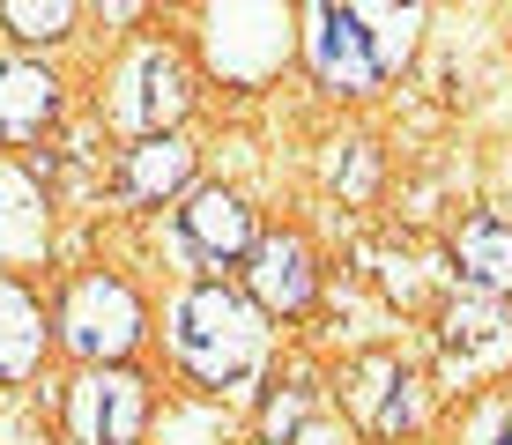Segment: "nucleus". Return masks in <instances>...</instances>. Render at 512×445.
I'll list each match as a JSON object with an SVG mask.
<instances>
[{"mask_svg": "<svg viewBox=\"0 0 512 445\" xmlns=\"http://www.w3.org/2000/svg\"><path fill=\"white\" fill-rule=\"evenodd\" d=\"M171 349L201 386H238L268 356V327H260V305H245L231 282H201L171 312Z\"/></svg>", "mask_w": 512, "mask_h": 445, "instance_id": "nucleus-1", "label": "nucleus"}, {"mask_svg": "<svg viewBox=\"0 0 512 445\" xmlns=\"http://www.w3.org/2000/svg\"><path fill=\"white\" fill-rule=\"evenodd\" d=\"M60 334L75 356L90 364H119L134 342H141V297L127 290L119 275H82L60 305Z\"/></svg>", "mask_w": 512, "mask_h": 445, "instance_id": "nucleus-2", "label": "nucleus"}, {"mask_svg": "<svg viewBox=\"0 0 512 445\" xmlns=\"http://www.w3.org/2000/svg\"><path fill=\"white\" fill-rule=\"evenodd\" d=\"M141 423H149V394H141L134 371L97 364L90 379L75 386V431H82V445H141Z\"/></svg>", "mask_w": 512, "mask_h": 445, "instance_id": "nucleus-3", "label": "nucleus"}, {"mask_svg": "<svg viewBox=\"0 0 512 445\" xmlns=\"http://www.w3.org/2000/svg\"><path fill=\"white\" fill-rule=\"evenodd\" d=\"M305 45H312V75L327 89H342V97H364V89L379 82L372 67V45H364V15L357 8H312L305 15Z\"/></svg>", "mask_w": 512, "mask_h": 445, "instance_id": "nucleus-4", "label": "nucleus"}, {"mask_svg": "<svg viewBox=\"0 0 512 445\" xmlns=\"http://www.w3.org/2000/svg\"><path fill=\"white\" fill-rule=\"evenodd\" d=\"M179 223H186V245H193L201 260H216V267H223V260H245V253L260 245L253 208H245L231 186H201V193L179 208Z\"/></svg>", "mask_w": 512, "mask_h": 445, "instance_id": "nucleus-5", "label": "nucleus"}, {"mask_svg": "<svg viewBox=\"0 0 512 445\" xmlns=\"http://www.w3.org/2000/svg\"><path fill=\"white\" fill-rule=\"evenodd\" d=\"M312 290H320V275H312V253H305V238H260L253 245V297L268 312H305L312 305Z\"/></svg>", "mask_w": 512, "mask_h": 445, "instance_id": "nucleus-6", "label": "nucleus"}, {"mask_svg": "<svg viewBox=\"0 0 512 445\" xmlns=\"http://www.w3.org/2000/svg\"><path fill=\"white\" fill-rule=\"evenodd\" d=\"M512 356V327H505V312L490 305V297H475V305H453L446 312V364L461 371V379H475V371H490V364H505Z\"/></svg>", "mask_w": 512, "mask_h": 445, "instance_id": "nucleus-7", "label": "nucleus"}, {"mask_svg": "<svg viewBox=\"0 0 512 445\" xmlns=\"http://www.w3.org/2000/svg\"><path fill=\"white\" fill-rule=\"evenodd\" d=\"M60 112V82L30 60H8L0 67V141H38Z\"/></svg>", "mask_w": 512, "mask_h": 445, "instance_id": "nucleus-8", "label": "nucleus"}, {"mask_svg": "<svg viewBox=\"0 0 512 445\" xmlns=\"http://www.w3.org/2000/svg\"><path fill=\"white\" fill-rule=\"evenodd\" d=\"M409 386H416V379L394 364V356H364V364L349 371V401H357L364 423H372V431H386V438L416 423V394H409Z\"/></svg>", "mask_w": 512, "mask_h": 445, "instance_id": "nucleus-9", "label": "nucleus"}, {"mask_svg": "<svg viewBox=\"0 0 512 445\" xmlns=\"http://www.w3.org/2000/svg\"><path fill=\"white\" fill-rule=\"evenodd\" d=\"M193 171V149L179 134H141L127 149V164H119V193L127 201H164V193H179Z\"/></svg>", "mask_w": 512, "mask_h": 445, "instance_id": "nucleus-10", "label": "nucleus"}, {"mask_svg": "<svg viewBox=\"0 0 512 445\" xmlns=\"http://www.w3.org/2000/svg\"><path fill=\"white\" fill-rule=\"evenodd\" d=\"M38 356H45V312L30 305L23 282L0 275V386L30 379V371H38Z\"/></svg>", "mask_w": 512, "mask_h": 445, "instance_id": "nucleus-11", "label": "nucleus"}, {"mask_svg": "<svg viewBox=\"0 0 512 445\" xmlns=\"http://www.w3.org/2000/svg\"><path fill=\"white\" fill-rule=\"evenodd\" d=\"M186 67L171 60V52H141L134 60V119H141V134H171V119L186 112Z\"/></svg>", "mask_w": 512, "mask_h": 445, "instance_id": "nucleus-12", "label": "nucleus"}, {"mask_svg": "<svg viewBox=\"0 0 512 445\" xmlns=\"http://www.w3.org/2000/svg\"><path fill=\"white\" fill-rule=\"evenodd\" d=\"M453 260H461V275H468L483 297H505V290H512V223L475 216L461 238H453Z\"/></svg>", "mask_w": 512, "mask_h": 445, "instance_id": "nucleus-13", "label": "nucleus"}, {"mask_svg": "<svg viewBox=\"0 0 512 445\" xmlns=\"http://www.w3.org/2000/svg\"><path fill=\"white\" fill-rule=\"evenodd\" d=\"M357 15H364V23H379V30H364V45H372V67H379V75H386V67H401V60L416 52V23H423L416 8H357Z\"/></svg>", "mask_w": 512, "mask_h": 445, "instance_id": "nucleus-14", "label": "nucleus"}, {"mask_svg": "<svg viewBox=\"0 0 512 445\" xmlns=\"http://www.w3.org/2000/svg\"><path fill=\"white\" fill-rule=\"evenodd\" d=\"M0 23L15 30V38H60L67 23H75V8H67V0H0Z\"/></svg>", "mask_w": 512, "mask_h": 445, "instance_id": "nucleus-15", "label": "nucleus"}, {"mask_svg": "<svg viewBox=\"0 0 512 445\" xmlns=\"http://www.w3.org/2000/svg\"><path fill=\"white\" fill-rule=\"evenodd\" d=\"M505 445H512V423H505Z\"/></svg>", "mask_w": 512, "mask_h": 445, "instance_id": "nucleus-16", "label": "nucleus"}]
</instances>
